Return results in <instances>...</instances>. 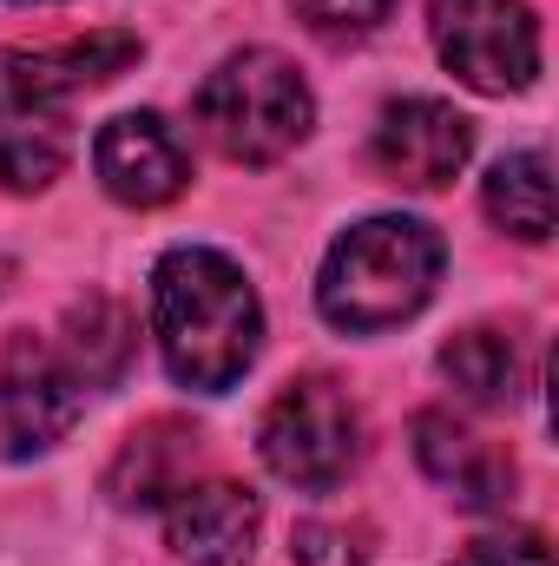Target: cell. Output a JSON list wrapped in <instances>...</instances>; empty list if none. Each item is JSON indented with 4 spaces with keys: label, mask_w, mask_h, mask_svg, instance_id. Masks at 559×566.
<instances>
[{
    "label": "cell",
    "mask_w": 559,
    "mask_h": 566,
    "mask_svg": "<svg viewBox=\"0 0 559 566\" xmlns=\"http://www.w3.org/2000/svg\"><path fill=\"white\" fill-rule=\"evenodd\" d=\"M151 323H158L165 369L198 396H224L257 363V343H264V310L251 277L204 244H178L158 258Z\"/></svg>",
    "instance_id": "obj_1"
},
{
    "label": "cell",
    "mask_w": 559,
    "mask_h": 566,
    "mask_svg": "<svg viewBox=\"0 0 559 566\" xmlns=\"http://www.w3.org/2000/svg\"><path fill=\"white\" fill-rule=\"evenodd\" d=\"M447 264V244L421 218H369L349 238L329 244V264L316 283V303L336 329L349 336H382L409 323L421 303L434 296Z\"/></svg>",
    "instance_id": "obj_2"
},
{
    "label": "cell",
    "mask_w": 559,
    "mask_h": 566,
    "mask_svg": "<svg viewBox=\"0 0 559 566\" xmlns=\"http://www.w3.org/2000/svg\"><path fill=\"white\" fill-rule=\"evenodd\" d=\"M316 119V99L303 86V73L271 53V46H251V53H231L204 86H198V126L204 139L218 145L231 165H271L289 145L309 133Z\"/></svg>",
    "instance_id": "obj_3"
},
{
    "label": "cell",
    "mask_w": 559,
    "mask_h": 566,
    "mask_svg": "<svg viewBox=\"0 0 559 566\" xmlns=\"http://www.w3.org/2000/svg\"><path fill=\"white\" fill-rule=\"evenodd\" d=\"M356 402L323 382V376H303L289 382L277 402L264 409V428H257V448L271 461V474L303 488V494H329L349 468H356Z\"/></svg>",
    "instance_id": "obj_4"
},
{
    "label": "cell",
    "mask_w": 559,
    "mask_h": 566,
    "mask_svg": "<svg viewBox=\"0 0 559 566\" xmlns=\"http://www.w3.org/2000/svg\"><path fill=\"white\" fill-rule=\"evenodd\" d=\"M434 46L474 93H527L540 73V20L527 0H434Z\"/></svg>",
    "instance_id": "obj_5"
},
{
    "label": "cell",
    "mask_w": 559,
    "mask_h": 566,
    "mask_svg": "<svg viewBox=\"0 0 559 566\" xmlns=\"http://www.w3.org/2000/svg\"><path fill=\"white\" fill-rule=\"evenodd\" d=\"M73 422H80V376L40 336H13L0 356V441H7V454H40Z\"/></svg>",
    "instance_id": "obj_6"
},
{
    "label": "cell",
    "mask_w": 559,
    "mask_h": 566,
    "mask_svg": "<svg viewBox=\"0 0 559 566\" xmlns=\"http://www.w3.org/2000/svg\"><path fill=\"white\" fill-rule=\"evenodd\" d=\"M474 151V126L447 99H395L376 126V165L409 185V191H441Z\"/></svg>",
    "instance_id": "obj_7"
},
{
    "label": "cell",
    "mask_w": 559,
    "mask_h": 566,
    "mask_svg": "<svg viewBox=\"0 0 559 566\" xmlns=\"http://www.w3.org/2000/svg\"><path fill=\"white\" fill-rule=\"evenodd\" d=\"M93 165H99V185L119 205H139V211L171 205L184 191V178H191L184 145H178V133L158 113H119V119H106V133L93 145Z\"/></svg>",
    "instance_id": "obj_8"
},
{
    "label": "cell",
    "mask_w": 559,
    "mask_h": 566,
    "mask_svg": "<svg viewBox=\"0 0 559 566\" xmlns=\"http://www.w3.org/2000/svg\"><path fill=\"white\" fill-rule=\"evenodd\" d=\"M139 33H119V27H99V33H73V40H46V46H13L0 53V73H7V93L20 99H66V93H86V86H106L119 80L133 60H139Z\"/></svg>",
    "instance_id": "obj_9"
},
{
    "label": "cell",
    "mask_w": 559,
    "mask_h": 566,
    "mask_svg": "<svg viewBox=\"0 0 559 566\" xmlns=\"http://www.w3.org/2000/svg\"><path fill=\"white\" fill-rule=\"evenodd\" d=\"M415 461L428 468L434 488H447L461 507H481V514L507 507L514 488H520V468H514V454L500 441L461 428L454 416H441V409L415 416Z\"/></svg>",
    "instance_id": "obj_10"
},
{
    "label": "cell",
    "mask_w": 559,
    "mask_h": 566,
    "mask_svg": "<svg viewBox=\"0 0 559 566\" xmlns=\"http://www.w3.org/2000/svg\"><path fill=\"white\" fill-rule=\"evenodd\" d=\"M257 494L238 488V481H198V488H178L171 494V547L184 566H244L257 547Z\"/></svg>",
    "instance_id": "obj_11"
},
{
    "label": "cell",
    "mask_w": 559,
    "mask_h": 566,
    "mask_svg": "<svg viewBox=\"0 0 559 566\" xmlns=\"http://www.w3.org/2000/svg\"><path fill=\"white\" fill-rule=\"evenodd\" d=\"M191 468H198V428L178 422V416H158V422L133 428L126 448L113 454L106 494L119 507H158L178 488H191Z\"/></svg>",
    "instance_id": "obj_12"
},
{
    "label": "cell",
    "mask_w": 559,
    "mask_h": 566,
    "mask_svg": "<svg viewBox=\"0 0 559 566\" xmlns=\"http://www.w3.org/2000/svg\"><path fill=\"white\" fill-rule=\"evenodd\" d=\"M66 356H73V376H80L86 389H113V382L133 369V356H139V323H133V310L113 303V296L73 303V310H66Z\"/></svg>",
    "instance_id": "obj_13"
},
{
    "label": "cell",
    "mask_w": 559,
    "mask_h": 566,
    "mask_svg": "<svg viewBox=\"0 0 559 566\" xmlns=\"http://www.w3.org/2000/svg\"><path fill=\"white\" fill-rule=\"evenodd\" d=\"M66 171V126L40 106L7 93L0 99V185L7 191H40Z\"/></svg>",
    "instance_id": "obj_14"
},
{
    "label": "cell",
    "mask_w": 559,
    "mask_h": 566,
    "mask_svg": "<svg viewBox=\"0 0 559 566\" xmlns=\"http://www.w3.org/2000/svg\"><path fill=\"white\" fill-rule=\"evenodd\" d=\"M487 218L500 231L527 238V244H540L553 231V165H547V151H514V158L494 165V178H487Z\"/></svg>",
    "instance_id": "obj_15"
},
{
    "label": "cell",
    "mask_w": 559,
    "mask_h": 566,
    "mask_svg": "<svg viewBox=\"0 0 559 566\" xmlns=\"http://www.w3.org/2000/svg\"><path fill=\"white\" fill-rule=\"evenodd\" d=\"M441 369H447V382H454L467 402H481V409H500V402L520 396V356H514V343H507L500 329H461V336H447Z\"/></svg>",
    "instance_id": "obj_16"
},
{
    "label": "cell",
    "mask_w": 559,
    "mask_h": 566,
    "mask_svg": "<svg viewBox=\"0 0 559 566\" xmlns=\"http://www.w3.org/2000/svg\"><path fill=\"white\" fill-rule=\"evenodd\" d=\"M289 7H296V20H303L316 40H329V46H349V40L376 33V27L395 13V0H289Z\"/></svg>",
    "instance_id": "obj_17"
},
{
    "label": "cell",
    "mask_w": 559,
    "mask_h": 566,
    "mask_svg": "<svg viewBox=\"0 0 559 566\" xmlns=\"http://www.w3.org/2000/svg\"><path fill=\"white\" fill-rule=\"evenodd\" d=\"M454 566H553V547L540 534H487V541H467Z\"/></svg>",
    "instance_id": "obj_18"
},
{
    "label": "cell",
    "mask_w": 559,
    "mask_h": 566,
    "mask_svg": "<svg viewBox=\"0 0 559 566\" xmlns=\"http://www.w3.org/2000/svg\"><path fill=\"white\" fill-rule=\"evenodd\" d=\"M289 554H296V566H362L356 534L349 527H329V521H303L289 534Z\"/></svg>",
    "instance_id": "obj_19"
}]
</instances>
